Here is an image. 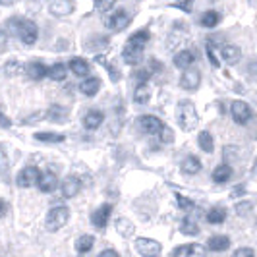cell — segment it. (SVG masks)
Wrapping results in <instances>:
<instances>
[{"label":"cell","mask_w":257,"mask_h":257,"mask_svg":"<svg viewBox=\"0 0 257 257\" xmlns=\"http://www.w3.org/2000/svg\"><path fill=\"white\" fill-rule=\"evenodd\" d=\"M240 54H242V51H240V47H236V45H226V47L220 51V56L224 58L226 64H236L238 58H240Z\"/></svg>","instance_id":"22"},{"label":"cell","mask_w":257,"mask_h":257,"mask_svg":"<svg viewBox=\"0 0 257 257\" xmlns=\"http://www.w3.org/2000/svg\"><path fill=\"white\" fill-rule=\"evenodd\" d=\"M12 0H0V6H12Z\"/></svg>","instance_id":"49"},{"label":"cell","mask_w":257,"mask_h":257,"mask_svg":"<svg viewBox=\"0 0 257 257\" xmlns=\"http://www.w3.org/2000/svg\"><path fill=\"white\" fill-rule=\"evenodd\" d=\"M76 4L72 0H56V2H51L49 4V12L56 18H64V16H70L74 12Z\"/></svg>","instance_id":"11"},{"label":"cell","mask_w":257,"mask_h":257,"mask_svg":"<svg viewBox=\"0 0 257 257\" xmlns=\"http://www.w3.org/2000/svg\"><path fill=\"white\" fill-rule=\"evenodd\" d=\"M232 257H255V251L251 247H240L232 253Z\"/></svg>","instance_id":"41"},{"label":"cell","mask_w":257,"mask_h":257,"mask_svg":"<svg viewBox=\"0 0 257 257\" xmlns=\"http://www.w3.org/2000/svg\"><path fill=\"white\" fill-rule=\"evenodd\" d=\"M188 247H184V245H180V247H176V249H172V257H178L180 253H184Z\"/></svg>","instance_id":"46"},{"label":"cell","mask_w":257,"mask_h":257,"mask_svg":"<svg viewBox=\"0 0 257 257\" xmlns=\"http://www.w3.org/2000/svg\"><path fill=\"white\" fill-rule=\"evenodd\" d=\"M6 211H8V205H6V203H4L2 199H0V219H2L4 215H6Z\"/></svg>","instance_id":"47"},{"label":"cell","mask_w":257,"mask_h":257,"mask_svg":"<svg viewBox=\"0 0 257 257\" xmlns=\"http://www.w3.org/2000/svg\"><path fill=\"white\" fill-rule=\"evenodd\" d=\"M176 120L180 124V128L184 132H192L199 118H197V112H195V106H193L192 101H180L178 106H176Z\"/></svg>","instance_id":"1"},{"label":"cell","mask_w":257,"mask_h":257,"mask_svg":"<svg viewBox=\"0 0 257 257\" xmlns=\"http://www.w3.org/2000/svg\"><path fill=\"white\" fill-rule=\"evenodd\" d=\"M79 89H81L83 95H87V97H95L99 93V89H101V79L99 77H87V79L81 81Z\"/></svg>","instance_id":"16"},{"label":"cell","mask_w":257,"mask_h":257,"mask_svg":"<svg viewBox=\"0 0 257 257\" xmlns=\"http://www.w3.org/2000/svg\"><path fill=\"white\" fill-rule=\"evenodd\" d=\"M110 213H112V205H110V203H104V205L97 207V209L91 213V222H93L99 230H103V228H106V224H108Z\"/></svg>","instance_id":"9"},{"label":"cell","mask_w":257,"mask_h":257,"mask_svg":"<svg viewBox=\"0 0 257 257\" xmlns=\"http://www.w3.org/2000/svg\"><path fill=\"white\" fill-rule=\"evenodd\" d=\"M230 112L236 124H242V126H244V124H247V122L251 120V108H249V104L244 103V101H234Z\"/></svg>","instance_id":"8"},{"label":"cell","mask_w":257,"mask_h":257,"mask_svg":"<svg viewBox=\"0 0 257 257\" xmlns=\"http://www.w3.org/2000/svg\"><path fill=\"white\" fill-rule=\"evenodd\" d=\"M220 22V14L217 10H207L203 16H201V26L207 27V29H213L217 27Z\"/></svg>","instance_id":"27"},{"label":"cell","mask_w":257,"mask_h":257,"mask_svg":"<svg viewBox=\"0 0 257 257\" xmlns=\"http://www.w3.org/2000/svg\"><path fill=\"white\" fill-rule=\"evenodd\" d=\"M224 219H226V209H222V207H213L207 213V220L211 224H220V222H224Z\"/></svg>","instance_id":"32"},{"label":"cell","mask_w":257,"mask_h":257,"mask_svg":"<svg viewBox=\"0 0 257 257\" xmlns=\"http://www.w3.org/2000/svg\"><path fill=\"white\" fill-rule=\"evenodd\" d=\"M37 186L43 193H52L58 188V176H56L54 172H51V170H47V172L41 174Z\"/></svg>","instance_id":"12"},{"label":"cell","mask_w":257,"mask_h":257,"mask_svg":"<svg viewBox=\"0 0 257 257\" xmlns=\"http://www.w3.org/2000/svg\"><path fill=\"white\" fill-rule=\"evenodd\" d=\"M159 138H161V142H163V143H172V142H174V132L168 128V126H165V128L161 130Z\"/></svg>","instance_id":"37"},{"label":"cell","mask_w":257,"mask_h":257,"mask_svg":"<svg viewBox=\"0 0 257 257\" xmlns=\"http://www.w3.org/2000/svg\"><path fill=\"white\" fill-rule=\"evenodd\" d=\"M26 74L31 79H43L45 76H49V68L41 62H29L26 66Z\"/></svg>","instance_id":"19"},{"label":"cell","mask_w":257,"mask_h":257,"mask_svg":"<svg viewBox=\"0 0 257 257\" xmlns=\"http://www.w3.org/2000/svg\"><path fill=\"white\" fill-rule=\"evenodd\" d=\"M176 201H178V207H180V209H184V211H188V209H192V207H193L192 199L184 197V195H180V193H176Z\"/></svg>","instance_id":"39"},{"label":"cell","mask_w":257,"mask_h":257,"mask_svg":"<svg viewBox=\"0 0 257 257\" xmlns=\"http://www.w3.org/2000/svg\"><path fill=\"white\" fill-rule=\"evenodd\" d=\"M142 56H143L142 49H136V47H130V45H126L124 51H122V58H124V62L130 66L140 64V62H142Z\"/></svg>","instance_id":"15"},{"label":"cell","mask_w":257,"mask_h":257,"mask_svg":"<svg viewBox=\"0 0 257 257\" xmlns=\"http://www.w3.org/2000/svg\"><path fill=\"white\" fill-rule=\"evenodd\" d=\"M6 43H8V35L4 31H0V51L6 49Z\"/></svg>","instance_id":"45"},{"label":"cell","mask_w":257,"mask_h":257,"mask_svg":"<svg viewBox=\"0 0 257 257\" xmlns=\"http://www.w3.org/2000/svg\"><path fill=\"white\" fill-rule=\"evenodd\" d=\"M116 230H118V234L120 236H124V238H130L132 234H134V224H132V220L128 219H118L116 220Z\"/></svg>","instance_id":"34"},{"label":"cell","mask_w":257,"mask_h":257,"mask_svg":"<svg viewBox=\"0 0 257 257\" xmlns=\"http://www.w3.org/2000/svg\"><path fill=\"white\" fill-rule=\"evenodd\" d=\"M35 140L43 143H62L66 140V136L62 134H52V132H37Z\"/></svg>","instance_id":"28"},{"label":"cell","mask_w":257,"mask_h":257,"mask_svg":"<svg viewBox=\"0 0 257 257\" xmlns=\"http://www.w3.org/2000/svg\"><path fill=\"white\" fill-rule=\"evenodd\" d=\"M93 244H95V238L91 234H83L76 240V251L77 253H87L93 249Z\"/></svg>","instance_id":"25"},{"label":"cell","mask_w":257,"mask_h":257,"mask_svg":"<svg viewBox=\"0 0 257 257\" xmlns=\"http://www.w3.org/2000/svg\"><path fill=\"white\" fill-rule=\"evenodd\" d=\"M228 245H230V238L228 236H213L207 242V249H211V251H224V249H228Z\"/></svg>","instance_id":"21"},{"label":"cell","mask_w":257,"mask_h":257,"mask_svg":"<svg viewBox=\"0 0 257 257\" xmlns=\"http://www.w3.org/2000/svg\"><path fill=\"white\" fill-rule=\"evenodd\" d=\"M149 39H151L149 31H147V29H142V31H136V33H132V35H130L128 45L130 47H136V49H142L143 51Z\"/></svg>","instance_id":"18"},{"label":"cell","mask_w":257,"mask_h":257,"mask_svg":"<svg viewBox=\"0 0 257 257\" xmlns=\"http://www.w3.org/2000/svg\"><path fill=\"white\" fill-rule=\"evenodd\" d=\"M201 83V74L199 70H186L180 77V87L186 91H195Z\"/></svg>","instance_id":"10"},{"label":"cell","mask_w":257,"mask_h":257,"mask_svg":"<svg viewBox=\"0 0 257 257\" xmlns=\"http://www.w3.org/2000/svg\"><path fill=\"white\" fill-rule=\"evenodd\" d=\"M104 120V114L101 110H89L83 116V128L85 130H97Z\"/></svg>","instance_id":"14"},{"label":"cell","mask_w":257,"mask_h":257,"mask_svg":"<svg viewBox=\"0 0 257 257\" xmlns=\"http://www.w3.org/2000/svg\"><path fill=\"white\" fill-rule=\"evenodd\" d=\"M136 249L143 257H159L163 245L159 244L157 240H153V238H138L136 240Z\"/></svg>","instance_id":"6"},{"label":"cell","mask_w":257,"mask_h":257,"mask_svg":"<svg viewBox=\"0 0 257 257\" xmlns=\"http://www.w3.org/2000/svg\"><path fill=\"white\" fill-rule=\"evenodd\" d=\"M0 124H4V126H10V120H8L6 116H2V114H0Z\"/></svg>","instance_id":"48"},{"label":"cell","mask_w":257,"mask_h":257,"mask_svg":"<svg viewBox=\"0 0 257 257\" xmlns=\"http://www.w3.org/2000/svg\"><path fill=\"white\" fill-rule=\"evenodd\" d=\"M174 8H180L184 12H190L192 10V2H172Z\"/></svg>","instance_id":"43"},{"label":"cell","mask_w":257,"mask_h":257,"mask_svg":"<svg viewBox=\"0 0 257 257\" xmlns=\"http://www.w3.org/2000/svg\"><path fill=\"white\" fill-rule=\"evenodd\" d=\"M151 99V91H149V85L147 83H140L136 91H134V101L138 104H147Z\"/></svg>","instance_id":"24"},{"label":"cell","mask_w":257,"mask_h":257,"mask_svg":"<svg viewBox=\"0 0 257 257\" xmlns=\"http://www.w3.org/2000/svg\"><path fill=\"white\" fill-rule=\"evenodd\" d=\"M207 56L211 58V64L215 66V68H219V66H220V60L217 58V52H215V45H211V43L207 45Z\"/></svg>","instance_id":"38"},{"label":"cell","mask_w":257,"mask_h":257,"mask_svg":"<svg viewBox=\"0 0 257 257\" xmlns=\"http://www.w3.org/2000/svg\"><path fill=\"white\" fill-rule=\"evenodd\" d=\"M232 178V168L228 165H219V167L213 170V182L217 184H224Z\"/></svg>","instance_id":"23"},{"label":"cell","mask_w":257,"mask_h":257,"mask_svg":"<svg viewBox=\"0 0 257 257\" xmlns=\"http://www.w3.org/2000/svg\"><path fill=\"white\" fill-rule=\"evenodd\" d=\"M66 72H68L66 64L58 62V64H52L51 68H49V77L54 79V81H62V79H66V76H68Z\"/></svg>","instance_id":"33"},{"label":"cell","mask_w":257,"mask_h":257,"mask_svg":"<svg viewBox=\"0 0 257 257\" xmlns=\"http://www.w3.org/2000/svg\"><path fill=\"white\" fill-rule=\"evenodd\" d=\"M95 8H97L99 12H108V10L114 8V2H112V0H101V2H95Z\"/></svg>","instance_id":"40"},{"label":"cell","mask_w":257,"mask_h":257,"mask_svg":"<svg viewBox=\"0 0 257 257\" xmlns=\"http://www.w3.org/2000/svg\"><path fill=\"white\" fill-rule=\"evenodd\" d=\"M253 209V203L251 201H240L238 205H236V211H238V215H245L247 211H251Z\"/></svg>","instance_id":"42"},{"label":"cell","mask_w":257,"mask_h":257,"mask_svg":"<svg viewBox=\"0 0 257 257\" xmlns=\"http://www.w3.org/2000/svg\"><path fill=\"white\" fill-rule=\"evenodd\" d=\"M39 178H41V172H39L37 167H26L18 172L16 184H18L20 188H31V186L39 184Z\"/></svg>","instance_id":"5"},{"label":"cell","mask_w":257,"mask_h":257,"mask_svg":"<svg viewBox=\"0 0 257 257\" xmlns=\"http://www.w3.org/2000/svg\"><path fill=\"white\" fill-rule=\"evenodd\" d=\"M193 62H195V54L192 51H180L174 56V66L180 70H190Z\"/></svg>","instance_id":"17"},{"label":"cell","mask_w":257,"mask_h":257,"mask_svg":"<svg viewBox=\"0 0 257 257\" xmlns=\"http://www.w3.org/2000/svg\"><path fill=\"white\" fill-rule=\"evenodd\" d=\"M180 232L186 234V236H195V234H199V226H197V222L193 220V217H186V219L182 220Z\"/></svg>","instance_id":"30"},{"label":"cell","mask_w":257,"mask_h":257,"mask_svg":"<svg viewBox=\"0 0 257 257\" xmlns=\"http://www.w3.org/2000/svg\"><path fill=\"white\" fill-rule=\"evenodd\" d=\"M47 116L51 118V122H56V124H60V122H66V116H68V110L62 108L60 104H52L51 108H49V112Z\"/></svg>","instance_id":"29"},{"label":"cell","mask_w":257,"mask_h":257,"mask_svg":"<svg viewBox=\"0 0 257 257\" xmlns=\"http://www.w3.org/2000/svg\"><path fill=\"white\" fill-rule=\"evenodd\" d=\"M79 192H81V180H79L77 176H68V178L62 182V195H64L66 199L76 197Z\"/></svg>","instance_id":"13"},{"label":"cell","mask_w":257,"mask_h":257,"mask_svg":"<svg viewBox=\"0 0 257 257\" xmlns=\"http://www.w3.org/2000/svg\"><path fill=\"white\" fill-rule=\"evenodd\" d=\"M197 143H199V147H201L205 153H213V149H215L213 136H211L209 132H201V134L197 136Z\"/></svg>","instance_id":"31"},{"label":"cell","mask_w":257,"mask_h":257,"mask_svg":"<svg viewBox=\"0 0 257 257\" xmlns=\"http://www.w3.org/2000/svg\"><path fill=\"white\" fill-rule=\"evenodd\" d=\"M201 170V161L197 159V157H193V155H190V157H186L184 161H182V172L184 174H197Z\"/></svg>","instance_id":"20"},{"label":"cell","mask_w":257,"mask_h":257,"mask_svg":"<svg viewBox=\"0 0 257 257\" xmlns=\"http://www.w3.org/2000/svg\"><path fill=\"white\" fill-rule=\"evenodd\" d=\"M8 170V153H6V147L0 143V174H4Z\"/></svg>","instance_id":"36"},{"label":"cell","mask_w":257,"mask_h":257,"mask_svg":"<svg viewBox=\"0 0 257 257\" xmlns=\"http://www.w3.org/2000/svg\"><path fill=\"white\" fill-rule=\"evenodd\" d=\"M14 24H16V35L22 39L26 45H35L39 39V29H37V24L35 22H31V20H26V18H22V20H14Z\"/></svg>","instance_id":"2"},{"label":"cell","mask_w":257,"mask_h":257,"mask_svg":"<svg viewBox=\"0 0 257 257\" xmlns=\"http://www.w3.org/2000/svg\"><path fill=\"white\" fill-rule=\"evenodd\" d=\"M138 128L142 130L143 134H149V136H153V134H161V130L165 128V124L153 114H143L138 118Z\"/></svg>","instance_id":"7"},{"label":"cell","mask_w":257,"mask_h":257,"mask_svg":"<svg viewBox=\"0 0 257 257\" xmlns=\"http://www.w3.org/2000/svg\"><path fill=\"white\" fill-rule=\"evenodd\" d=\"M186 257H205V247L199 244H192L188 245L186 249Z\"/></svg>","instance_id":"35"},{"label":"cell","mask_w":257,"mask_h":257,"mask_svg":"<svg viewBox=\"0 0 257 257\" xmlns=\"http://www.w3.org/2000/svg\"><path fill=\"white\" fill-rule=\"evenodd\" d=\"M68 219H70V211L66 207H54V209L49 211V215H47V228L51 232L60 230L66 222H68Z\"/></svg>","instance_id":"3"},{"label":"cell","mask_w":257,"mask_h":257,"mask_svg":"<svg viewBox=\"0 0 257 257\" xmlns=\"http://www.w3.org/2000/svg\"><path fill=\"white\" fill-rule=\"evenodd\" d=\"M130 22H132V18H130L128 10H116L104 18V26L110 31H122L130 26Z\"/></svg>","instance_id":"4"},{"label":"cell","mask_w":257,"mask_h":257,"mask_svg":"<svg viewBox=\"0 0 257 257\" xmlns=\"http://www.w3.org/2000/svg\"><path fill=\"white\" fill-rule=\"evenodd\" d=\"M70 70H72V74H76V76H87L89 74V64L83 60V58H72L70 60Z\"/></svg>","instance_id":"26"},{"label":"cell","mask_w":257,"mask_h":257,"mask_svg":"<svg viewBox=\"0 0 257 257\" xmlns=\"http://www.w3.org/2000/svg\"><path fill=\"white\" fill-rule=\"evenodd\" d=\"M97 257H120V255H118V251H114V249H104Z\"/></svg>","instance_id":"44"}]
</instances>
